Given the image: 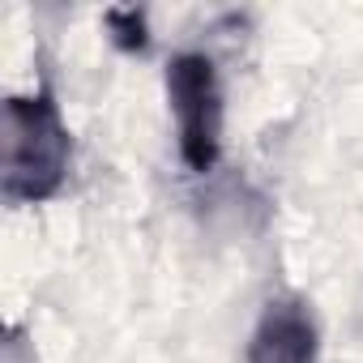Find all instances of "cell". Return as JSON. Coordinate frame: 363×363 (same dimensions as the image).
Here are the masks:
<instances>
[{"label":"cell","mask_w":363,"mask_h":363,"mask_svg":"<svg viewBox=\"0 0 363 363\" xmlns=\"http://www.w3.org/2000/svg\"><path fill=\"white\" fill-rule=\"evenodd\" d=\"M73 137L52 86L5 103V193L9 206H39L65 189Z\"/></svg>","instance_id":"6da1fadb"},{"label":"cell","mask_w":363,"mask_h":363,"mask_svg":"<svg viewBox=\"0 0 363 363\" xmlns=\"http://www.w3.org/2000/svg\"><path fill=\"white\" fill-rule=\"evenodd\" d=\"M167 103L175 116V145L189 171L206 175L223 158V86L206 52H179L167 65Z\"/></svg>","instance_id":"7a4b0ae2"},{"label":"cell","mask_w":363,"mask_h":363,"mask_svg":"<svg viewBox=\"0 0 363 363\" xmlns=\"http://www.w3.org/2000/svg\"><path fill=\"white\" fill-rule=\"evenodd\" d=\"M316 350H320V329L312 303L303 295L269 299L248 337V363H316Z\"/></svg>","instance_id":"3957f363"},{"label":"cell","mask_w":363,"mask_h":363,"mask_svg":"<svg viewBox=\"0 0 363 363\" xmlns=\"http://www.w3.org/2000/svg\"><path fill=\"white\" fill-rule=\"evenodd\" d=\"M103 22H107L111 43H116L120 52L141 56V52L150 48V30H145V13H141V9H133V5H116V9L103 13Z\"/></svg>","instance_id":"277c9868"}]
</instances>
